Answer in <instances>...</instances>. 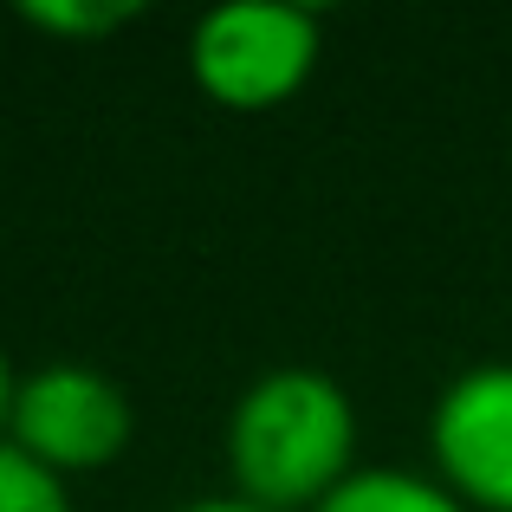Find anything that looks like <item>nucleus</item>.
<instances>
[{"label": "nucleus", "mask_w": 512, "mask_h": 512, "mask_svg": "<svg viewBox=\"0 0 512 512\" xmlns=\"http://www.w3.org/2000/svg\"><path fill=\"white\" fill-rule=\"evenodd\" d=\"M325 52V20L292 0H227L188 26V78L227 111H273L299 98Z\"/></svg>", "instance_id": "2"}, {"label": "nucleus", "mask_w": 512, "mask_h": 512, "mask_svg": "<svg viewBox=\"0 0 512 512\" xmlns=\"http://www.w3.org/2000/svg\"><path fill=\"white\" fill-rule=\"evenodd\" d=\"M169 512H273V506H253V500H240V493H201V500H182Z\"/></svg>", "instance_id": "8"}, {"label": "nucleus", "mask_w": 512, "mask_h": 512, "mask_svg": "<svg viewBox=\"0 0 512 512\" xmlns=\"http://www.w3.org/2000/svg\"><path fill=\"white\" fill-rule=\"evenodd\" d=\"M428 461L474 512H512V357H480L441 383Z\"/></svg>", "instance_id": "4"}, {"label": "nucleus", "mask_w": 512, "mask_h": 512, "mask_svg": "<svg viewBox=\"0 0 512 512\" xmlns=\"http://www.w3.org/2000/svg\"><path fill=\"white\" fill-rule=\"evenodd\" d=\"M137 435V409L130 389L111 370L85 357H46L33 370H20L7 415V448H20L33 467L59 474L72 487L78 474H98Z\"/></svg>", "instance_id": "3"}, {"label": "nucleus", "mask_w": 512, "mask_h": 512, "mask_svg": "<svg viewBox=\"0 0 512 512\" xmlns=\"http://www.w3.org/2000/svg\"><path fill=\"white\" fill-rule=\"evenodd\" d=\"M137 0H26L20 20L39 26L52 39H98V33H117V26L137 20Z\"/></svg>", "instance_id": "6"}, {"label": "nucleus", "mask_w": 512, "mask_h": 512, "mask_svg": "<svg viewBox=\"0 0 512 512\" xmlns=\"http://www.w3.org/2000/svg\"><path fill=\"white\" fill-rule=\"evenodd\" d=\"M312 512H474L448 480L402 461H363L338 493H325Z\"/></svg>", "instance_id": "5"}, {"label": "nucleus", "mask_w": 512, "mask_h": 512, "mask_svg": "<svg viewBox=\"0 0 512 512\" xmlns=\"http://www.w3.org/2000/svg\"><path fill=\"white\" fill-rule=\"evenodd\" d=\"M221 461L240 500L312 512L357 474V402L318 363H273L234 396L221 422Z\"/></svg>", "instance_id": "1"}, {"label": "nucleus", "mask_w": 512, "mask_h": 512, "mask_svg": "<svg viewBox=\"0 0 512 512\" xmlns=\"http://www.w3.org/2000/svg\"><path fill=\"white\" fill-rule=\"evenodd\" d=\"M13 389H20V370H13L7 344H0V441H7V415H13Z\"/></svg>", "instance_id": "9"}, {"label": "nucleus", "mask_w": 512, "mask_h": 512, "mask_svg": "<svg viewBox=\"0 0 512 512\" xmlns=\"http://www.w3.org/2000/svg\"><path fill=\"white\" fill-rule=\"evenodd\" d=\"M0 512H72V487L0 441Z\"/></svg>", "instance_id": "7"}]
</instances>
